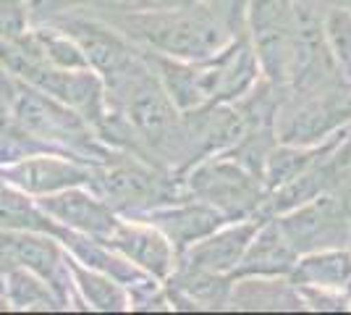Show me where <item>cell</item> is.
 <instances>
[{
    "label": "cell",
    "instance_id": "obj_1",
    "mask_svg": "<svg viewBox=\"0 0 351 315\" xmlns=\"http://www.w3.org/2000/svg\"><path fill=\"white\" fill-rule=\"evenodd\" d=\"M92 14L103 16L132 45L178 60H205L236 37L215 11H210L205 3L197 0L168 8H149V11H92Z\"/></svg>",
    "mask_w": 351,
    "mask_h": 315
},
{
    "label": "cell",
    "instance_id": "obj_2",
    "mask_svg": "<svg viewBox=\"0 0 351 315\" xmlns=\"http://www.w3.org/2000/svg\"><path fill=\"white\" fill-rule=\"evenodd\" d=\"M89 189L121 218H139L147 210L186 197L178 174L123 150L92 165Z\"/></svg>",
    "mask_w": 351,
    "mask_h": 315
},
{
    "label": "cell",
    "instance_id": "obj_3",
    "mask_svg": "<svg viewBox=\"0 0 351 315\" xmlns=\"http://www.w3.org/2000/svg\"><path fill=\"white\" fill-rule=\"evenodd\" d=\"M8 116L21 129H27L34 139H40L45 148L73 155L92 165L103 163L116 152L105 142H100L95 129L76 110L19 79H16L14 97L8 103Z\"/></svg>",
    "mask_w": 351,
    "mask_h": 315
},
{
    "label": "cell",
    "instance_id": "obj_4",
    "mask_svg": "<svg viewBox=\"0 0 351 315\" xmlns=\"http://www.w3.org/2000/svg\"><path fill=\"white\" fill-rule=\"evenodd\" d=\"M181 184L186 195L215 208L228 221L267 218L265 213L267 189L263 179L228 152L210 155V158L191 163L181 174Z\"/></svg>",
    "mask_w": 351,
    "mask_h": 315
},
{
    "label": "cell",
    "instance_id": "obj_5",
    "mask_svg": "<svg viewBox=\"0 0 351 315\" xmlns=\"http://www.w3.org/2000/svg\"><path fill=\"white\" fill-rule=\"evenodd\" d=\"M351 124V76L341 74L304 92H280L276 137L286 145H317Z\"/></svg>",
    "mask_w": 351,
    "mask_h": 315
},
{
    "label": "cell",
    "instance_id": "obj_6",
    "mask_svg": "<svg viewBox=\"0 0 351 315\" xmlns=\"http://www.w3.org/2000/svg\"><path fill=\"white\" fill-rule=\"evenodd\" d=\"M291 56L289 82L283 92H304L341 76L336 56L325 32V5L320 0H289Z\"/></svg>",
    "mask_w": 351,
    "mask_h": 315
},
{
    "label": "cell",
    "instance_id": "obj_7",
    "mask_svg": "<svg viewBox=\"0 0 351 315\" xmlns=\"http://www.w3.org/2000/svg\"><path fill=\"white\" fill-rule=\"evenodd\" d=\"M244 37L265 82H270L278 92L286 90L291 56L289 0H247Z\"/></svg>",
    "mask_w": 351,
    "mask_h": 315
},
{
    "label": "cell",
    "instance_id": "obj_8",
    "mask_svg": "<svg viewBox=\"0 0 351 315\" xmlns=\"http://www.w3.org/2000/svg\"><path fill=\"white\" fill-rule=\"evenodd\" d=\"M276 218L299 255L349 244V197L341 192L312 197Z\"/></svg>",
    "mask_w": 351,
    "mask_h": 315
},
{
    "label": "cell",
    "instance_id": "obj_9",
    "mask_svg": "<svg viewBox=\"0 0 351 315\" xmlns=\"http://www.w3.org/2000/svg\"><path fill=\"white\" fill-rule=\"evenodd\" d=\"M181 132L186 150V171L191 163L202 158L234 150L247 132V121L236 103H205L181 113Z\"/></svg>",
    "mask_w": 351,
    "mask_h": 315
},
{
    "label": "cell",
    "instance_id": "obj_10",
    "mask_svg": "<svg viewBox=\"0 0 351 315\" xmlns=\"http://www.w3.org/2000/svg\"><path fill=\"white\" fill-rule=\"evenodd\" d=\"M92 163L66 152H37L11 165H0V184L29 197L53 195L69 187H89Z\"/></svg>",
    "mask_w": 351,
    "mask_h": 315
},
{
    "label": "cell",
    "instance_id": "obj_11",
    "mask_svg": "<svg viewBox=\"0 0 351 315\" xmlns=\"http://www.w3.org/2000/svg\"><path fill=\"white\" fill-rule=\"evenodd\" d=\"M34 200L53 218V224L87 234V237H97V240H108L121 218L89 187H69L53 195L34 197Z\"/></svg>",
    "mask_w": 351,
    "mask_h": 315
},
{
    "label": "cell",
    "instance_id": "obj_12",
    "mask_svg": "<svg viewBox=\"0 0 351 315\" xmlns=\"http://www.w3.org/2000/svg\"><path fill=\"white\" fill-rule=\"evenodd\" d=\"M105 242L158 281H168V276L173 273L178 263V253L173 244L142 218H118L116 229Z\"/></svg>",
    "mask_w": 351,
    "mask_h": 315
},
{
    "label": "cell",
    "instance_id": "obj_13",
    "mask_svg": "<svg viewBox=\"0 0 351 315\" xmlns=\"http://www.w3.org/2000/svg\"><path fill=\"white\" fill-rule=\"evenodd\" d=\"M139 218L155 226L162 237L173 244L176 253H184L194 242L205 240L207 234L228 224L226 215H220L215 208H210L189 195L176 200V202H168V205H160V208L147 210Z\"/></svg>",
    "mask_w": 351,
    "mask_h": 315
},
{
    "label": "cell",
    "instance_id": "obj_14",
    "mask_svg": "<svg viewBox=\"0 0 351 315\" xmlns=\"http://www.w3.org/2000/svg\"><path fill=\"white\" fill-rule=\"evenodd\" d=\"M260 221L263 218H239V221L223 224L213 234H207L205 240L194 242L184 253H178V266L231 276Z\"/></svg>",
    "mask_w": 351,
    "mask_h": 315
},
{
    "label": "cell",
    "instance_id": "obj_15",
    "mask_svg": "<svg viewBox=\"0 0 351 315\" xmlns=\"http://www.w3.org/2000/svg\"><path fill=\"white\" fill-rule=\"evenodd\" d=\"M299 253L293 250L291 240L280 229L276 215H267L260 221L257 231L252 234L244 255L234 268L231 279L244 276H267V279H289Z\"/></svg>",
    "mask_w": 351,
    "mask_h": 315
},
{
    "label": "cell",
    "instance_id": "obj_16",
    "mask_svg": "<svg viewBox=\"0 0 351 315\" xmlns=\"http://www.w3.org/2000/svg\"><path fill=\"white\" fill-rule=\"evenodd\" d=\"M228 310H307L299 289L289 279H267V276H244L231 281Z\"/></svg>",
    "mask_w": 351,
    "mask_h": 315
},
{
    "label": "cell",
    "instance_id": "obj_17",
    "mask_svg": "<svg viewBox=\"0 0 351 315\" xmlns=\"http://www.w3.org/2000/svg\"><path fill=\"white\" fill-rule=\"evenodd\" d=\"M289 281L293 286L346 289V284L351 281V250L328 247V250L302 253L289 273Z\"/></svg>",
    "mask_w": 351,
    "mask_h": 315
},
{
    "label": "cell",
    "instance_id": "obj_18",
    "mask_svg": "<svg viewBox=\"0 0 351 315\" xmlns=\"http://www.w3.org/2000/svg\"><path fill=\"white\" fill-rule=\"evenodd\" d=\"M69 268H71L73 289H76L79 300L84 305V310H100V313H123V310H129V292L118 281H113L110 276L82 266L71 255H69Z\"/></svg>",
    "mask_w": 351,
    "mask_h": 315
},
{
    "label": "cell",
    "instance_id": "obj_19",
    "mask_svg": "<svg viewBox=\"0 0 351 315\" xmlns=\"http://www.w3.org/2000/svg\"><path fill=\"white\" fill-rule=\"evenodd\" d=\"M3 300L8 302V310H66V305L53 286L37 273L27 268H14L3 281Z\"/></svg>",
    "mask_w": 351,
    "mask_h": 315
},
{
    "label": "cell",
    "instance_id": "obj_20",
    "mask_svg": "<svg viewBox=\"0 0 351 315\" xmlns=\"http://www.w3.org/2000/svg\"><path fill=\"white\" fill-rule=\"evenodd\" d=\"M56 229L58 224H53L34 197L0 184V231H40L56 237Z\"/></svg>",
    "mask_w": 351,
    "mask_h": 315
},
{
    "label": "cell",
    "instance_id": "obj_21",
    "mask_svg": "<svg viewBox=\"0 0 351 315\" xmlns=\"http://www.w3.org/2000/svg\"><path fill=\"white\" fill-rule=\"evenodd\" d=\"M37 152H56L50 148H45L40 139L21 129L11 116L8 110H0V165H11L21 158H29V155H37Z\"/></svg>",
    "mask_w": 351,
    "mask_h": 315
},
{
    "label": "cell",
    "instance_id": "obj_22",
    "mask_svg": "<svg viewBox=\"0 0 351 315\" xmlns=\"http://www.w3.org/2000/svg\"><path fill=\"white\" fill-rule=\"evenodd\" d=\"M32 27L29 0H0V40H19Z\"/></svg>",
    "mask_w": 351,
    "mask_h": 315
},
{
    "label": "cell",
    "instance_id": "obj_23",
    "mask_svg": "<svg viewBox=\"0 0 351 315\" xmlns=\"http://www.w3.org/2000/svg\"><path fill=\"white\" fill-rule=\"evenodd\" d=\"M307 310L322 313H349L351 300L346 289H320V286H296Z\"/></svg>",
    "mask_w": 351,
    "mask_h": 315
},
{
    "label": "cell",
    "instance_id": "obj_24",
    "mask_svg": "<svg viewBox=\"0 0 351 315\" xmlns=\"http://www.w3.org/2000/svg\"><path fill=\"white\" fill-rule=\"evenodd\" d=\"M189 0H82L73 8H89V11H149V8H168L181 5Z\"/></svg>",
    "mask_w": 351,
    "mask_h": 315
},
{
    "label": "cell",
    "instance_id": "obj_25",
    "mask_svg": "<svg viewBox=\"0 0 351 315\" xmlns=\"http://www.w3.org/2000/svg\"><path fill=\"white\" fill-rule=\"evenodd\" d=\"M197 3H205L210 11L228 24V30L234 32L236 37L244 34V21H247V0H197Z\"/></svg>",
    "mask_w": 351,
    "mask_h": 315
},
{
    "label": "cell",
    "instance_id": "obj_26",
    "mask_svg": "<svg viewBox=\"0 0 351 315\" xmlns=\"http://www.w3.org/2000/svg\"><path fill=\"white\" fill-rule=\"evenodd\" d=\"M16 90V76H11L3 66H0V110H8V103L14 97Z\"/></svg>",
    "mask_w": 351,
    "mask_h": 315
},
{
    "label": "cell",
    "instance_id": "obj_27",
    "mask_svg": "<svg viewBox=\"0 0 351 315\" xmlns=\"http://www.w3.org/2000/svg\"><path fill=\"white\" fill-rule=\"evenodd\" d=\"M325 8H346L351 11V0H320Z\"/></svg>",
    "mask_w": 351,
    "mask_h": 315
},
{
    "label": "cell",
    "instance_id": "obj_28",
    "mask_svg": "<svg viewBox=\"0 0 351 315\" xmlns=\"http://www.w3.org/2000/svg\"><path fill=\"white\" fill-rule=\"evenodd\" d=\"M351 250V197H349V244H346Z\"/></svg>",
    "mask_w": 351,
    "mask_h": 315
},
{
    "label": "cell",
    "instance_id": "obj_29",
    "mask_svg": "<svg viewBox=\"0 0 351 315\" xmlns=\"http://www.w3.org/2000/svg\"><path fill=\"white\" fill-rule=\"evenodd\" d=\"M0 310H8V302L3 300V294H0Z\"/></svg>",
    "mask_w": 351,
    "mask_h": 315
},
{
    "label": "cell",
    "instance_id": "obj_30",
    "mask_svg": "<svg viewBox=\"0 0 351 315\" xmlns=\"http://www.w3.org/2000/svg\"><path fill=\"white\" fill-rule=\"evenodd\" d=\"M346 292H349V300H351V281L346 284Z\"/></svg>",
    "mask_w": 351,
    "mask_h": 315
},
{
    "label": "cell",
    "instance_id": "obj_31",
    "mask_svg": "<svg viewBox=\"0 0 351 315\" xmlns=\"http://www.w3.org/2000/svg\"><path fill=\"white\" fill-rule=\"evenodd\" d=\"M346 197H351V181H349V189H346Z\"/></svg>",
    "mask_w": 351,
    "mask_h": 315
},
{
    "label": "cell",
    "instance_id": "obj_32",
    "mask_svg": "<svg viewBox=\"0 0 351 315\" xmlns=\"http://www.w3.org/2000/svg\"><path fill=\"white\" fill-rule=\"evenodd\" d=\"M349 135H351V124H349Z\"/></svg>",
    "mask_w": 351,
    "mask_h": 315
}]
</instances>
